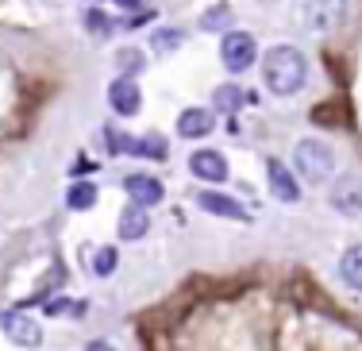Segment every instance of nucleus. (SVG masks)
<instances>
[{"instance_id":"f257e3e1","label":"nucleus","mask_w":362,"mask_h":351,"mask_svg":"<svg viewBox=\"0 0 362 351\" xmlns=\"http://www.w3.org/2000/svg\"><path fill=\"white\" fill-rule=\"evenodd\" d=\"M308 78V62L305 54H300L297 47H270L262 58V81L270 93H278V97H289V93H297L300 85Z\"/></svg>"},{"instance_id":"f03ea898","label":"nucleus","mask_w":362,"mask_h":351,"mask_svg":"<svg viewBox=\"0 0 362 351\" xmlns=\"http://www.w3.org/2000/svg\"><path fill=\"white\" fill-rule=\"evenodd\" d=\"M293 166L305 182H327L335 174V151L324 139H300L293 147Z\"/></svg>"},{"instance_id":"7ed1b4c3","label":"nucleus","mask_w":362,"mask_h":351,"mask_svg":"<svg viewBox=\"0 0 362 351\" xmlns=\"http://www.w3.org/2000/svg\"><path fill=\"white\" fill-rule=\"evenodd\" d=\"M347 16V0H305L300 4V23L313 31H332Z\"/></svg>"},{"instance_id":"20e7f679","label":"nucleus","mask_w":362,"mask_h":351,"mask_svg":"<svg viewBox=\"0 0 362 351\" xmlns=\"http://www.w3.org/2000/svg\"><path fill=\"white\" fill-rule=\"evenodd\" d=\"M255 54H258V42L247 31H228L220 42V58L231 74H243L247 66H255Z\"/></svg>"},{"instance_id":"39448f33","label":"nucleus","mask_w":362,"mask_h":351,"mask_svg":"<svg viewBox=\"0 0 362 351\" xmlns=\"http://www.w3.org/2000/svg\"><path fill=\"white\" fill-rule=\"evenodd\" d=\"M0 328H4V336L12 340L16 347H31L35 351L42 344V328L35 316L28 313H0Z\"/></svg>"},{"instance_id":"423d86ee","label":"nucleus","mask_w":362,"mask_h":351,"mask_svg":"<svg viewBox=\"0 0 362 351\" xmlns=\"http://www.w3.org/2000/svg\"><path fill=\"white\" fill-rule=\"evenodd\" d=\"M124 190H127V197H132V205H139V209L162 205V197H166L162 182H158V178H151V174H127L124 178Z\"/></svg>"},{"instance_id":"0eeeda50","label":"nucleus","mask_w":362,"mask_h":351,"mask_svg":"<svg viewBox=\"0 0 362 351\" xmlns=\"http://www.w3.org/2000/svg\"><path fill=\"white\" fill-rule=\"evenodd\" d=\"M108 105H112V113L116 116H135L139 113V85H135L132 78H116L108 85Z\"/></svg>"},{"instance_id":"6e6552de","label":"nucleus","mask_w":362,"mask_h":351,"mask_svg":"<svg viewBox=\"0 0 362 351\" xmlns=\"http://www.w3.org/2000/svg\"><path fill=\"white\" fill-rule=\"evenodd\" d=\"M189 170H193L201 182H228V159H223L220 151H193Z\"/></svg>"},{"instance_id":"1a4fd4ad","label":"nucleus","mask_w":362,"mask_h":351,"mask_svg":"<svg viewBox=\"0 0 362 351\" xmlns=\"http://www.w3.org/2000/svg\"><path fill=\"white\" fill-rule=\"evenodd\" d=\"M332 205L343 217H362V178H343V182H335Z\"/></svg>"},{"instance_id":"9d476101","label":"nucleus","mask_w":362,"mask_h":351,"mask_svg":"<svg viewBox=\"0 0 362 351\" xmlns=\"http://www.w3.org/2000/svg\"><path fill=\"white\" fill-rule=\"evenodd\" d=\"M266 178H270L274 197H278V201H297V197H300V190H297V178H293V174H289L286 166H281L278 159H270V162H266Z\"/></svg>"},{"instance_id":"9b49d317","label":"nucleus","mask_w":362,"mask_h":351,"mask_svg":"<svg viewBox=\"0 0 362 351\" xmlns=\"http://www.w3.org/2000/svg\"><path fill=\"white\" fill-rule=\"evenodd\" d=\"M197 205H201L204 212H216V217H228V220H247V209L239 201H231V197L223 193H197Z\"/></svg>"},{"instance_id":"f8f14e48","label":"nucleus","mask_w":362,"mask_h":351,"mask_svg":"<svg viewBox=\"0 0 362 351\" xmlns=\"http://www.w3.org/2000/svg\"><path fill=\"white\" fill-rule=\"evenodd\" d=\"M146 228H151V217H146V209H139V205H127V209L119 212V220H116L119 239H143Z\"/></svg>"},{"instance_id":"ddd939ff","label":"nucleus","mask_w":362,"mask_h":351,"mask_svg":"<svg viewBox=\"0 0 362 351\" xmlns=\"http://www.w3.org/2000/svg\"><path fill=\"white\" fill-rule=\"evenodd\" d=\"M177 132L185 135V139H201V135L212 132V113L209 108H185V113L177 116Z\"/></svg>"},{"instance_id":"4468645a","label":"nucleus","mask_w":362,"mask_h":351,"mask_svg":"<svg viewBox=\"0 0 362 351\" xmlns=\"http://www.w3.org/2000/svg\"><path fill=\"white\" fill-rule=\"evenodd\" d=\"M339 278L347 282L351 289H358V294H362V243H355V247H347V251H343Z\"/></svg>"},{"instance_id":"2eb2a0df","label":"nucleus","mask_w":362,"mask_h":351,"mask_svg":"<svg viewBox=\"0 0 362 351\" xmlns=\"http://www.w3.org/2000/svg\"><path fill=\"white\" fill-rule=\"evenodd\" d=\"M243 97L247 93L239 89V85H220V89L212 93V113H228L231 116L239 105H243Z\"/></svg>"},{"instance_id":"dca6fc26","label":"nucleus","mask_w":362,"mask_h":351,"mask_svg":"<svg viewBox=\"0 0 362 351\" xmlns=\"http://www.w3.org/2000/svg\"><path fill=\"white\" fill-rule=\"evenodd\" d=\"M66 205H70L74 212L93 209V205H97V185H93V182H74L70 193H66Z\"/></svg>"},{"instance_id":"f3484780","label":"nucleus","mask_w":362,"mask_h":351,"mask_svg":"<svg viewBox=\"0 0 362 351\" xmlns=\"http://www.w3.org/2000/svg\"><path fill=\"white\" fill-rule=\"evenodd\" d=\"M166 151H170V143L162 139L158 132H151V135H143V139H135V155H139V159L162 162V159H166Z\"/></svg>"},{"instance_id":"a211bd4d","label":"nucleus","mask_w":362,"mask_h":351,"mask_svg":"<svg viewBox=\"0 0 362 351\" xmlns=\"http://www.w3.org/2000/svg\"><path fill=\"white\" fill-rule=\"evenodd\" d=\"M143 62H146V58H143V50H135V47H124V50L116 54V66L124 70V78L139 74V70H143Z\"/></svg>"},{"instance_id":"6ab92c4d","label":"nucleus","mask_w":362,"mask_h":351,"mask_svg":"<svg viewBox=\"0 0 362 351\" xmlns=\"http://www.w3.org/2000/svg\"><path fill=\"white\" fill-rule=\"evenodd\" d=\"M116 247H97V255H93V270L100 274V278H108L112 270H116Z\"/></svg>"},{"instance_id":"aec40b11","label":"nucleus","mask_w":362,"mask_h":351,"mask_svg":"<svg viewBox=\"0 0 362 351\" xmlns=\"http://www.w3.org/2000/svg\"><path fill=\"white\" fill-rule=\"evenodd\" d=\"M85 28H89L97 39H105L108 31H112V20H108V16H100L97 8H89V12H85Z\"/></svg>"},{"instance_id":"412c9836","label":"nucleus","mask_w":362,"mask_h":351,"mask_svg":"<svg viewBox=\"0 0 362 351\" xmlns=\"http://www.w3.org/2000/svg\"><path fill=\"white\" fill-rule=\"evenodd\" d=\"M181 42V31H174V28H162V31H154V47L158 50H174Z\"/></svg>"},{"instance_id":"4be33fe9","label":"nucleus","mask_w":362,"mask_h":351,"mask_svg":"<svg viewBox=\"0 0 362 351\" xmlns=\"http://www.w3.org/2000/svg\"><path fill=\"white\" fill-rule=\"evenodd\" d=\"M231 20V8H216V12H204L201 16V28H223V23H228Z\"/></svg>"},{"instance_id":"5701e85b","label":"nucleus","mask_w":362,"mask_h":351,"mask_svg":"<svg viewBox=\"0 0 362 351\" xmlns=\"http://www.w3.org/2000/svg\"><path fill=\"white\" fill-rule=\"evenodd\" d=\"M85 351H116V347H112V344H108V340H93V344H89V347H85Z\"/></svg>"},{"instance_id":"b1692460","label":"nucleus","mask_w":362,"mask_h":351,"mask_svg":"<svg viewBox=\"0 0 362 351\" xmlns=\"http://www.w3.org/2000/svg\"><path fill=\"white\" fill-rule=\"evenodd\" d=\"M119 8H124V12H139V0H116Z\"/></svg>"},{"instance_id":"393cba45","label":"nucleus","mask_w":362,"mask_h":351,"mask_svg":"<svg viewBox=\"0 0 362 351\" xmlns=\"http://www.w3.org/2000/svg\"><path fill=\"white\" fill-rule=\"evenodd\" d=\"M89 4H100V0H89Z\"/></svg>"}]
</instances>
